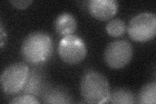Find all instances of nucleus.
Instances as JSON below:
<instances>
[{
	"label": "nucleus",
	"mask_w": 156,
	"mask_h": 104,
	"mask_svg": "<svg viewBox=\"0 0 156 104\" xmlns=\"http://www.w3.org/2000/svg\"><path fill=\"white\" fill-rule=\"evenodd\" d=\"M53 49L51 37L43 31H35L26 37L21 46L24 60L33 65L41 64L50 58Z\"/></svg>",
	"instance_id": "nucleus-1"
},
{
	"label": "nucleus",
	"mask_w": 156,
	"mask_h": 104,
	"mask_svg": "<svg viewBox=\"0 0 156 104\" xmlns=\"http://www.w3.org/2000/svg\"><path fill=\"white\" fill-rule=\"evenodd\" d=\"M80 92L86 103H106L108 102L110 95L109 82L101 73L96 70H89L81 79Z\"/></svg>",
	"instance_id": "nucleus-2"
},
{
	"label": "nucleus",
	"mask_w": 156,
	"mask_h": 104,
	"mask_svg": "<svg viewBox=\"0 0 156 104\" xmlns=\"http://www.w3.org/2000/svg\"><path fill=\"white\" fill-rule=\"evenodd\" d=\"M127 31L135 41L144 42L152 40L156 33V15L150 12L136 14L129 20Z\"/></svg>",
	"instance_id": "nucleus-3"
},
{
	"label": "nucleus",
	"mask_w": 156,
	"mask_h": 104,
	"mask_svg": "<svg viewBox=\"0 0 156 104\" xmlns=\"http://www.w3.org/2000/svg\"><path fill=\"white\" fill-rule=\"evenodd\" d=\"M29 75V69L23 63L10 64L2 72L0 82L2 90L9 95L20 92L25 86Z\"/></svg>",
	"instance_id": "nucleus-4"
},
{
	"label": "nucleus",
	"mask_w": 156,
	"mask_h": 104,
	"mask_svg": "<svg viewBox=\"0 0 156 104\" xmlns=\"http://www.w3.org/2000/svg\"><path fill=\"white\" fill-rule=\"evenodd\" d=\"M131 44L126 40H116L106 47L104 58L106 64L113 69H120L128 64L133 57Z\"/></svg>",
	"instance_id": "nucleus-5"
},
{
	"label": "nucleus",
	"mask_w": 156,
	"mask_h": 104,
	"mask_svg": "<svg viewBox=\"0 0 156 104\" xmlns=\"http://www.w3.org/2000/svg\"><path fill=\"white\" fill-rule=\"evenodd\" d=\"M58 53L65 63L76 64L85 58L87 49L84 41L81 38L71 34L61 39L58 46Z\"/></svg>",
	"instance_id": "nucleus-6"
},
{
	"label": "nucleus",
	"mask_w": 156,
	"mask_h": 104,
	"mask_svg": "<svg viewBox=\"0 0 156 104\" xmlns=\"http://www.w3.org/2000/svg\"><path fill=\"white\" fill-rule=\"evenodd\" d=\"M119 9L116 0H90L88 9L92 16L100 20H107L115 16Z\"/></svg>",
	"instance_id": "nucleus-7"
},
{
	"label": "nucleus",
	"mask_w": 156,
	"mask_h": 104,
	"mask_svg": "<svg viewBox=\"0 0 156 104\" xmlns=\"http://www.w3.org/2000/svg\"><path fill=\"white\" fill-rule=\"evenodd\" d=\"M54 27L57 33L63 37L71 35L77 28V21L72 14L63 13L56 18Z\"/></svg>",
	"instance_id": "nucleus-8"
},
{
	"label": "nucleus",
	"mask_w": 156,
	"mask_h": 104,
	"mask_svg": "<svg viewBox=\"0 0 156 104\" xmlns=\"http://www.w3.org/2000/svg\"><path fill=\"white\" fill-rule=\"evenodd\" d=\"M138 103L142 104H155L156 82L151 81L144 85L138 95Z\"/></svg>",
	"instance_id": "nucleus-9"
},
{
	"label": "nucleus",
	"mask_w": 156,
	"mask_h": 104,
	"mask_svg": "<svg viewBox=\"0 0 156 104\" xmlns=\"http://www.w3.org/2000/svg\"><path fill=\"white\" fill-rule=\"evenodd\" d=\"M108 102L112 103H134L135 97L128 89L119 88L110 92Z\"/></svg>",
	"instance_id": "nucleus-10"
},
{
	"label": "nucleus",
	"mask_w": 156,
	"mask_h": 104,
	"mask_svg": "<svg viewBox=\"0 0 156 104\" xmlns=\"http://www.w3.org/2000/svg\"><path fill=\"white\" fill-rule=\"evenodd\" d=\"M44 103H70L69 95L60 89H51L44 96Z\"/></svg>",
	"instance_id": "nucleus-11"
},
{
	"label": "nucleus",
	"mask_w": 156,
	"mask_h": 104,
	"mask_svg": "<svg viewBox=\"0 0 156 104\" xmlns=\"http://www.w3.org/2000/svg\"><path fill=\"white\" fill-rule=\"evenodd\" d=\"M106 31L109 35L113 37H118L124 34L126 26L125 22L120 18L111 20L106 25Z\"/></svg>",
	"instance_id": "nucleus-12"
},
{
	"label": "nucleus",
	"mask_w": 156,
	"mask_h": 104,
	"mask_svg": "<svg viewBox=\"0 0 156 104\" xmlns=\"http://www.w3.org/2000/svg\"><path fill=\"white\" fill-rule=\"evenodd\" d=\"M39 77L38 74H36L35 72L34 74H32L31 75L29 74L27 81L26 83L25 86H24L23 88L24 91L26 92L29 93V95H31V94H35V95H37L38 91L39 90V87L41 86V80Z\"/></svg>",
	"instance_id": "nucleus-13"
},
{
	"label": "nucleus",
	"mask_w": 156,
	"mask_h": 104,
	"mask_svg": "<svg viewBox=\"0 0 156 104\" xmlns=\"http://www.w3.org/2000/svg\"><path fill=\"white\" fill-rule=\"evenodd\" d=\"M11 103H13V104L40 103V102H39L37 99L35 97H34L33 95L25 94V95H19L14 97L11 102Z\"/></svg>",
	"instance_id": "nucleus-14"
},
{
	"label": "nucleus",
	"mask_w": 156,
	"mask_h": 104,
	"mask_svg": "<svg viewBox=\"0 0 156 104\" xmlns=\"http://www.w3.org/2000/svg\"><path fill=\"white\" fill-rule=\"evenodd\" d=\"M33 1L31 0H20V1H17V0H12V1H10L14 7H15L20 9H23L26 7H27L29 5L32 3Z\"/></svg>",
	"instance_id": "nucleus-15"
},
{
	"label": "nucleus",
	"mask_w": 156,
	"mask_h": 104,
	"mask_svg": "<svg viewBox=\"0 0 156 104\" xmlns=\"http://www.w3.org/2000/svg\"><path fill=\"white\" fill-rule=\"evenodd\" d=\"M7 39V34L6 31L3 27L2 22L0 24V40H1V48H3V44H5Z\"/></svg>",
	"instance_id": "nucleus-16"
}]
</instances>
